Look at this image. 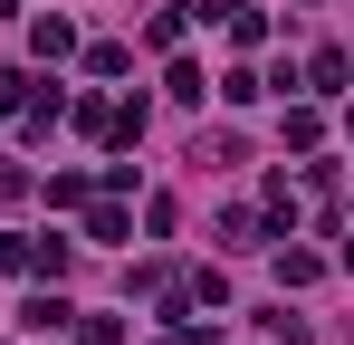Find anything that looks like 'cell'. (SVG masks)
<instances>
[{
	"label": "cell",
	"instance_id": "cell-1",
	"mask_svg": "<svg viewBox=\"0 0 354 345\" xmlns=\"http://www.w3.org/2000/svg\"><path fill=\"white\" fill-rule=\"evenodd\" d=\"M19 317H29V326H39V336H58V326H67V297H29V307H19Z\"/></svg>",
	"mask_w": 354,
	"mask_h": 345
}]
</instances>
